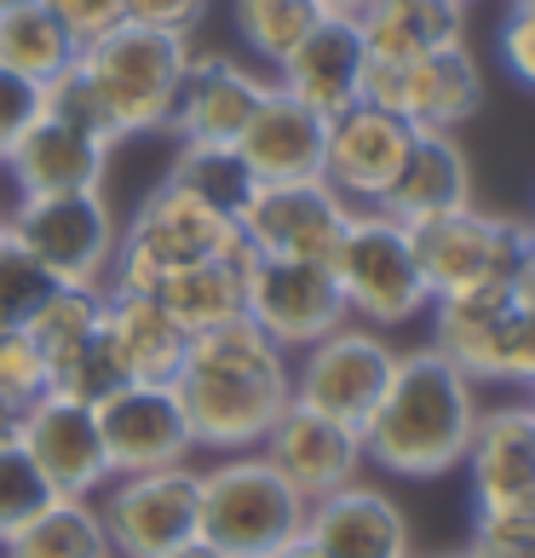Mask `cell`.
<instances>
[{
	"label": "cell",
	"instance_id": "cell-16",
	"mask_svg": "<svg viewBox=\"0 0 535 558\" xmlns=\"http://www.w3.org/2000/svg\"><path fill=\"white\" fill-rule=\"evenodd\" d=\"M415 128L403 116H392L375 98H357L340 116H328L323 133V179L352 202V208H380V196L392 191V179L403 168Z\"/></svg>",
	"mask_w": 535,
	"mask_h": 558
},
{
	"label": "cell",
	"instance_id": "cell-37",
	"mask_svg": "<svg viewBox=\"0 0 535 558\" xmlns=\"http://www.w3.org/2000/svg\"><path fill=\"white\" fill-rule=\"evenodd\" d=\"M472 558H535V507H472Z\"/></svg>",
	"mask_w": 535,
	"mask_h": 558
},
{
	"label": "cell",
	"instance_id": "cell-52",
	"mask_svg": "<svg viewBox=\"0 0 535 558\" xmlns=\"http://www.w3.org/2000/svg\"><path fill=\"white\" fill-rule=\"evenodd\" d=\"M530 231H535V219H530Z\"/></svg>",
	"mask_w": 535,
	"mask_h": 558
},
{
	"label": "cell",
	"instance_id": "cell-14",
	"mask_svg": "<svg viewBox=\"0 0 535 558\" xmlns=\"http://www.w3.org/2000/svg\"><path fill=\"white\" fill-rule=\"evenodd\" d=\"M248 317L288 357L335 335L340 323H352L340 282L323 259H271V254H248Z\"/></svg>",
	"mask_w": 535,
	"mask_h": 558
},
{
	"label": "cell",
	"instance_id": "cell-35",
	"mask_svg": "<svg viewBox=\"0 0 535 558\" xmlns=\"http://www.w3.org/2000/svg\"><path fill=\"white\" fill-rule=\"evenodd\" d=\"M40 110L70 121V128H81V133H93L98 144H121L115 121H110V105H105V93H98V81L87 75V64H81V52H75V64H64L52 81H40Z\"/></svg>",
	"mask_w": 535,
	"mask_h": 558
},
{
	"label": "cell",
	"instance_id": "cell-33",
	"mask_svg": "<svg viewBox=\"0 0 535 558\" xmlns=\"http://www.w3.org/2000/svg\"><path fill=\"white\" fill-rule=\"evenodd\" d=\"M317 17H323L317 0H231V24L242 35V47L259 52L265 64H282Z\"/></svg>",
	"mask_w": 535,
	"mask_h": 558
},
{
	"label": "cell",
	"instance_id": "cell-13",
	"mask_svg": "<svg viewBox=\"0 0 535 558\" xmlns=\"http://www.w3.org/2000/svg\"><path fill=\"white\" fill-rule=\"evenodd\" d=\"M345 219H352V202H345L328 179H271V184H254L236 231L254 254L323 259L328 265V254L340 247Z\"/></svg>",
	"mask_w": 535,
	"mask_h": 558
},
{
	"label": "cell",
	"instance_id": "cell-44",
	"mask_svg": "<svg viewBox=\"0 0 535 558\" xmlns=\"http://www.w3.org/2000/svg\"><path fill=\"white\" fill-rule=\"evenodd\" d=\"M271 558H323V547H317V542H312V535H305V530H300V535H294V542H282V547H277Z\"/></svg>",
	"mask_w": 535,
	"mask_h": 558
},
{
	"label": "cell",
	"instance_id": "cell-31",
	"mask_svg": "<svg viewBox=\"0 0 535 558\" xmlns=\"http://www.w3.org/2000/svg\"><path fill=\"white\" fill-rule=\"evenodd\" d=\"M168 184L191 191L196 202H208V208L224 214V219H242V208H248L259 179L248 173V161L236 156V144H179V156L168 168Z\"/></svg>",
	"mask_w": 535,
	"mask_h": 558
},
{
	"label": "cell",
	"instance_id": "cell-30",
	"mask_svg": "<svg viewBox=\"0 0 535 558\" xmlns=\"http://www.w3.org/2000/svg\"><path fill=\"white\" fill-rule=\"evenodd\" d=\"M75 35L58 17L29 0V7H0V70L24 75V81H52L64 64H75Z\"/></svg>",
	"mask_w": 535,
	"mask_h": 558
},
{
	"label": "cell",
	"instance_id": "cell-5",
	"mask_svg": "<svg viewBox=\"0 0 535 558\" xmlns=\"http://www.w3.org/2000/svg\"><path fill=\"white\" fill-rule=\"evenodd\" d=\"M431 345L478 386H535V305L512 294V282L438 294L431 300Z\"/></svg>",
	"mask_w": 535,
	"mask_h": 558
},
{
	"label": "cell",
	"instance_id": "cell-49",
	"mask_svg": "<svg viewBox=\"0 0 535 558\" xmlns=\"http://www.w3.org/2000/svg\"><path fill=\"white\" fill-rule=\"evenodd\" d=\"M438 558H472V553H466V547H461V553H438Z\"/></svg>",
	"mask_w": 535,
	"mask_h": 558
},
{
	"label": "cell",
	"instance_id": "cell-47",
	"mask_svg": "<svg viewBox=\"0 0 535 558\" xmlns=\"http://www.w3.org/2000/svg\"><path fill=\"white\" fill-rule=\"evenodd\" d=\"M323 12H345V17H357L363 12V0H317Z\"/></svg>",
	"mask_w": 535,
	"mask_h": 558
},
{
	"label": "cell",
	"instance_id": "cell-3",
	"mask_svg": "<svg viewBox=\"0 0 535 558\" xmlns=\"http://www.w3.org/2000/svg\"><path fill=\"white\" fill-rule=\"evenodd\" d=\"M191 58H196L191 35L150 29V24H133V17L81 47V64H87V75L98 81V93L110 105L115 138H138V133L168 128Z\"/></svg>",
	"mask_w": 535,
	"mask_h": 558
},
{
	"label": "cell",
	"instance_id": "cell-22",
	"mask_svg": "<svg viewBox=\"0 0 535 558\" xmlns=\"http://www.w3.org/2000/svg\"><path fill=\"white\" fill-rule=\"evenodd\" d=\"M305 535L323 547V558H409V547H415L409 512L363 478L305 507Z\"/></svg>",
	"mask_w": 535,
	"mask_h": 558
},
{
	"label": "cell",
	"instance_id": "cell-15",
	"mask_svg": "<svg viewBox=\"0 0 535 558\" xmlns=\"http://www.w3.org/2000/svg\"><path fill=\"white\" fill-rule=\"evenodd\" d=\"M93 409H98V432H105L110 478H121V472L184 466L196 454V438H191V421H184L173 380H127Z\"/></svg>",
	"mask_w": 535,
	"mask_h": 558
},
{
	"label": "cell",
	"instance_id": "cell-36",
	"mask_svg": "<svg viewBox=\"0 0 535 558\" xmlns=\"http://www.w3.org/2000/svg\"><path fill=\"white\" fill-rule=\"evenodd\" d=\"M47 501H52V484L40 478L29 449L17 438H0V542H12Z\"/></svg>",
	"mask_w": 535,
	"mask_h": 558
},
{
	"label": "cell",
	"instance_id": "cell-6",
	"mask_svg": "<svg viewBox=\"0 0 535 558\" xmlns=\"http://www.w3.org/2000/svg\"><path fill=\"white\" fill-rule=\"evenodd\" d=\"M305 495L265 461L259 449L224 454L202 472V542L224 558H271L305 530Z\"/></svg>",
	"mask_w": 535,
	"mask_h": 558
},
{
	"label": "cell",
	"instance_id": "cell-8",
	"mask_svg": "<svg viewBox=\"0 0 535 558\" xmlns=\"http://www.w3.org/2000/svg\"><path fill=\"white\" fill-rule=\"evenodd\" d=\"M7 231L47 265L58 288H105L121 247V219L105 191L17 196Z\"/></svg>",
	"mask_w": 535,
	"mask_h": 558
},
{
	"label": "cell",
	"instance_id": "cell-12",
	"mask_svg": "<svg viewBox=\"0 0 535 558\" xmlns=\"http://www.w3.org/2000/svg\"><path fill=\"white\" fill-rule=\"evenodd\" d=\"M363 98L403 116L409 128L461 133L484 110V70L466 47H443V52L409 58V64H368Z\"/></svg>",
	"mask_w": 535,
	"mask_h": 558
},
{
	"label": "cell",
	"instance_id": "cell-28",
	"mask_svg": "<svg viewBox=\"0 0 535 558\" xmlns=\"http://www.w3.org/2000/svg\"><path fill=\"white\" fill-rule=\"evenodd\" d=\"M248 254L254 247L242 242L219 259L179 265V271H168L156 282V300L168 305V317L184 328V335H202V328L248 317Z\"/></svg>",
	"mask_w": 535,
	"mask_h": 558
},
{
	"label": "cell",
	"instance_id": "cell-40",
	"mask_svg": "<svg viewBox=\"0 0 535 558\" xmlns=\"http://www.w3.org/2000/svg\"><path fill=\"white\" fill-rule=\"evenodd\" d=\"M40 116V87L12 70H0V161L17 150V138L29 133V121Z\"/></svg>",
	"mask_w": 535,
	"mask_h": 558
},
{
	"label": "cell",
	"instance_id": "cell-9",
	"mask_svg": "<svg viewBox=\"0 0 535 558\" xmlns=\"http://www.w3.org/2000/svg\"><path fill=\"white\" fill-rule=\"evenodd\" d=\"M530 236L535 231L524 219L489 214L478 202L409 225V242H415V259H421V277L431 288V300L461 294V288H484V282H512Z\"/></svg>",
	"mask_w": 535,
	"mask_h": 558
},
{
	"label": "cell",
	"instance_id": "cell-29",
	"mask_svg": "<svg viewBox=\"0 0 535 558\" xmlns=\"http://www.w3.org/2000/svg\"><path fill=\"white\" fill-rule=\"evenodd\" d=\"M0 547H7V558H115L105 512H98V501H87V495H52V501Z\"/></svg>",
	"mask_w": 535,
	"mask_h": 558
},
{
	"label": "cell",
	"instance_id": "cell-19",
	"mask_svg": "<svg viewBox=\"0 0 535 558\" xmlns=\"http://www.w3.org/2000/svg\"><path fill=\"white\" fill-rule=\"evenodd\" d=\"M363 75H368V47L357 35V17L323 12L300 47L277 64V87L294 93L300 105H312L317 116H340L345 105L363 98Z\"/></svg>",
	"mask_w": 535,
	"mask_h": 558
},
{
	"label": "cell",
	"instance_id": "cell-11",
	"mask_svg": "<svg viewBox=\"0 0 535 558\" xmlns=\"http://www.w3.org/2000/svg\"><path fill=\"white\" fill-rule=\"evenodd\" d=\"M392 368H398V345L386 340L380 328L340 323L335 335H323L317 345L294 351V403L363 432V421L375 415V403L386 398Z\"/></svg>",
	"mask_w": 535,
	"mask_h": 558
},
{
	"label": "cell",
	"instance_id": "cell-32",
	"mask_svg": "<svg viewBox=\"0 0 535 558\" xmlns=\"http://www.w3.org/2000/svg\"><path fill=\"white\" fill-rule=\"evenodd\" d=\"M29 335L47 363V386L98 340V288H58V294L29 317Z\"/></svg>",
	"mask_w": 535,
	"mask_h": 558
},
{
	"label": "cell",
	"instance_id": "cell-45",
	"mask_svg": "<svg viewBox=\"0 0 535 558\" xmlns=\"http://www.w3.org/2000/svg\"><path fill=\"white\" fill-rule=\"evenodd\" d=\"M17 421H24V403L0 398V438H17Z\"/></svg>",
	"mask_w": 535,
	"mask_h": 558
},
{
	"label": "cell",
	"instance_id": "cell-39",
	"mask_svg": "<svg viewBox=\"0 0 535 558\" xmlns=\"http://www.w3.org/2000/svg\"><path fill=\"white\" fill-rule=\"evenodd\" d=\"M40 7L75 35V47H87V40L110 35L115 24H127V0H40Z\"/></svg>",
	"mask_w": 535,
	"mask_h": 558
},
{
	"label": "cell",
	"instance_id": "cell-51",
	"mask_svg": "<svg viewBox=\"0 0 535 558\" xmlns=\"http://www.w3.org/2000/svg\"><path fill=\"white\" fill-rule=\"evenodd\" d=\"M530 409H535V386H530Z\"/></svg>",
	"mask_w": 535,
	"mask_h": 558
},
{
	"label": "cell",
	"instance_id": "cell-46",
	"mask_svg": "<svg viewBox=\"0 0 535 558\" xmlns=\"http://www.w3.org/2000/svg\"><path fill=\"white\" fill-rule=\"evenodd\" d=\"M168 558H224V553H219L214 542H202V535H196V542H184V547H179V553H168Z\"/></svg>",
	"mask_w": 535,
	"mask_h": 558
},
{
	"label": "cell",
	"instance_id": "cell-1",
	"mask_svg": "<svg viewBox=\"0 0 535 558\" xmlns=\"http://www.w3.org/2000/svg\"><path fill=\"white\" fill-rule=\"evenodd\" d=\"M173 391L184 403L196 449L242 454L259 449L277 415L294 403V357L254 317H236L191 335Z\"/></svg>",
	"mask_w": 535,
	"mask_h": 558
},
{
	"label": "cell",
	"instance_id": "cell-43",
	"mask_svg": "<svg viewBox=\"0 0 535 558\" xmlns=\"http://www.w3.org/2000/svg\"><path fill=\"white\" fill-rule=\"evenodd\" d=\"M512 294H519L524 305H535V236H530V247H524L519 271H512Z\"/></svg>",
	"mask_w": 535,
	"mask_h": 558
},
{
	"label": "cell",
	"instance_id": "cell-34",
	"mask_svg": "<svg viewBox=\"0 0 535 558\" xmlns=\"http://www.w3.org/2000/svg\"><path fill=\"white\" fill-rule=\"evenodd\" d=\"M52 294H58L52 271L7 231V219H0V328H29V317Z\"/></svg>",
	"mask_w": 535,
	"mask_h": 558
},
{
	"label": "cell",
	"instance_id": "cell-21",
	"mask_svg": "<svg viewBox=\"0 0 535 558\" xmlns=\"http://www.w3.org/2000/svg\"><path fill=\"white\" fill-rule=\"evenodd\" d=\"M265 93H271V81L254 75L248 64L224 52H196L168 128L179 133V144H236Z\"/></svg>",
	"mask_w": 535,
	"mask_h": 558
},
{
	"label": "cell",
	"instance_id": "cell-41",
	"mask_svg": "<svg viewBox=\"0 0 535 558\" xmlns=\"http://www.w3.org/2000/svg\"><path fill=\"white\" fill-rule=\"evenodd\" d=\"M496 47H501V64L519 75L524 87H535V12H507Z\"/></svg>",
	"mask_w": 535,
	"mask_h": 558
},
{
	"label": "cell",
	"instance_id": "cell-26",
	"mask_svg": "<svg viewBox=\"0 0 535 558\" xmlns=\"http://www.w3.org/2000/svg\"><path fill=\"white\" fill-rule=\"evenodd\" d=\"M357 35L368 64H409L443 47H466V0H363Z\"/></svg>",
	"mask_w": 535,
	"mask_h": 558
},
{
	"label": "cell",
	"instance_id": "cell-23",
	"mask_svg": "<svg viewBox=\"0 0 535 558\" xmlns=\"http://www.w3.org/2000/svg\"><path fill=\"white\" fill-rule=\"evenodd\" d=\"M323 133H328V116H317L312 105H300L294 93H282L271 81V93L259 98V110L248 116V128L236 138V156L248 161V173L259 184L323 179Z\"/></svg>",
	"mask_w": 535,
	"mask_h": 558
},
{
	"label": "cell",
	"instance_id": "cell-24",
	"mask_svg": "<svg viewBox=\"0 0 535 558\" xmlns=\"http://www.w3.org/2000/svg\"><path fill=\"white\" fill-rule=\"evenodd\" d=\"M98 335L127 380H173L191 345V335L168 317V305L138 288H98Z\"/></svg>",
	"mask_w": 535,
	"mask_h": 558
},
{
	"label": "cell",
	"instance_id": "cell-42",
	"mask_svg": "<svg viewBox=\"0 0 535 558\" xmlns=\"http://www.w3.org/2000/svg\"><path fill=\"white\" fill-rule=\"evenodd\" d=\"M127 17L133 24H150V29L191 35L202 17H208V0H127Z\"/></svg>",
	"mask_w": 535,
	"mask_h": 558
},
{
	"label": "cell",
	"instance_id": "cell-50",
	"mask_svg": "<svg viewBox=\"0 0 535 558\" xmlns=\"http://www.w3.org/2000/svg\"><path fill=\"white\" fill-rule=\"evenodd\" d=\"M0 7H29V0H0Z\"/></svg>",
	"mask_w": 535,
	"mask_h": 558
},
{
	"label": "cell",
	"instance_id": "cell-4",
	"mask_svg": "<svg viewBox=\"0 0 535 558\" xmlns=\"http://www.w3.org/2000/svg\"><path fill=\"white\" fill-rule=\"evenodd\" d=\"M328 271L340 282L352 323L398 328V323H415L421 312H431V288L421 277L409 225L392 219L386 208H352L340 247L328 254Z\"/></svg>",
	"mask_w": 535,
	"mask_h": 558
},
{
	"label": "cell",
	"instance_id": "cell-7",
	"mask_svg": "<svg viewBox=\"0 0 535 558\" xmlns=\"http://www.w3.org/2000/svg\"><path fill=\"white\" fill-rule=\"evenodd\" d=\"M242 247L236 219L214 214L208 202H196L191 191L161 179L150 196L133 208V219L121 225V247L110 265L105 288H138V294H156V282L179 271V265H202Z\"/></svg>",
	"mask_w": 535,
	"mask_h": 558
},
{
	"label": "cell",
	"instance_id": "cell-10",
	"mask_svg": "<svg viewBox=\"0 0 535 558\" xmlns=\"http://www.w3.org/2000/svg\"><path fill=\"white\" fill-rule=\"evenodd\" d=\"M98 512H105L115 558H168L202 535V472L191 461L121 472L98 489Z\"/></svg>",
	"mask_w": 535,
	"mask_h": 558
},
{
	"label": "cell",
	"instance_id": "cell-18",
	"mask_svg": "<svg viewBox=\"0 0 535 558\" xmlns=\"http://www.w3.org/2000/svg\"><path fill=\"white\" fill-rule=\"evenodd\" d=\"M259 454L305 495V501H323V495H335L340 484L363 478V461H368L357 426L328 421V415H317V409H305V403L282 409L277 426L265 432Z\"/></svg>",
	"mask_w": 535,
	"mask_h": 558
},
{
	"label": "cell",
	"instance_id": "cell-2",
	"mask_svg": "<svg viewBox=\"0 0 535 558\" xmlns=\"http://www.w3.org/2000/svg\"><path fill=\"white\" fill-rule=\"evenodd\" d=\"M478 409V380H466L438 345L398 351L386 398L363 421V454L392 478H443L466 461Z\"/></svg>",
	"mask_w": 535,
	"mask_h": 558
},
{
	"label": "cell",
	"instance_id": "cell-48",
	"mask_svg": "<svg viewBox=\"0 0 535 558\" xmlns=\"http://www.w3.org/2000/svg\"><path fill=\"white\" fill-rule=\"evenodd\" d=\"M507 12H535V0H507Z\"/></svg>",
	"mask_w": 535,
	"mask_h": 558
},
{
	"label": "cell",
	"instance_id": "cell-25",
	"mask_svg": "<svg viewBox=\"0 0 535 558\" xmlns=\"http://www.w3.org/2000/svg\"><path fill=\"white\" fill-rule=\"evenodd\" d=\"M7 168L17 179V196H58V191H105L110 168V144H98L93 133L70 128L40 110L29 121V133L17 138V150L7 156Z\"/></svg>",
	"mask_w": 535,
	"mask_h": 558
},
{
	"label": "cell",
	"instance_id": "cell-38",
	"mask_svg": "<svg viewBox=\"0 0 535 558\" xmlns=\"http://www.w3.org/2000/svg\"><path fill=\"white\" fill-rule=\"evenodd\" d=\"M47 391V363H40V345L29 328H0V398L12 403H35Z\"/></svg>",
	"mask_w": 535,
	"mask_h": 558
},
{
	"label": "cell",
	"instance_id": "cell-20",
	"mask_svg": "<svg viewBox=\"0 0 535 558\" xmlns=\"http://www.w3.org/2000/svg\"><path fill=\"white\" fill-rule=\"evenodd\" d=\"M461 466L472 484V507H535V409H530V398L478 409V426H472Z\"/></svg>",
	"mask_w": 535,
	"mask_h": 558
},
{
	"label": "cell",
	"instance_id": "cell-27",
	"mask_svg": "<svg viewBox=\"0 0 535 558\" xmlns=\"http://www.w3.org/2000/svg\"><path fill=\"white\" fill-rule=\"evenodd\" d=\"M466 202H472V161L461 150V138L415 128V144H409V156L392 179V191L380 196V208L403 225H415V219H431V214L466 208Z\"/></svg>",
	"mask_w": 535,
	"mask_h": 558
},
{
	"label": "cell",
	"instance_id": "cell-17",
	"mask_svg": "<svg viewBox=\"0 0 535 558\" xmlns=\"http://www.w3.org/2000/svg\"><path fill=\"white\" fill-rule=\"evenodd\" d=\"M17 444L29 449V461L52 484V495H87V501H98V489L110 484V454H105V432H98V409L81 398L40 391L24 409V421H17Z\"/></svg>",
	"mask_w": 535,
	"mask_h": 558
}]
</instances>
